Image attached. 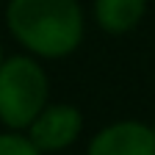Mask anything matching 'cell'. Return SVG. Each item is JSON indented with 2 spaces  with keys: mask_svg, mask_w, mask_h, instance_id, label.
Wrapping results in <instances>:
<instances>
[{
  "mask_svg": "<svg viewBox=\"0 0 155 155\" xmlns=\"http://www.w3.org/2000/svg\"><path fill=\"white\" fill-rule=\"evenodd\" d=\"M89 155H155V127L144 122H114L91 139Z\"/></svg>",
  "mask_w": 155,
  "mask_h": 155,
  "instance_id": "cell-4",
  "label": "cell"
},
{
  "mask_svg": "<svg viewBox=\"0 0 155 155\" xmlns=\"http://www.w3.org/2000/svg\"><path fill=\"white\" fill-rule=\"evenodd\" d=\"M147 0H94V19L105 33H127L141 22Z\"/></svg>",
  "mask_w": 155,
  "mask_h": 155,
  "instance_id": "cell-5",
  "label": "cell"
},
{
  "mask_svg": "<svg viewBox=\"0 0 155 155\" xmlns=\"http://www.w3.org/2000/svg\"><path fill=\"white\" fill-rule=\"evenodd\" d=\"M0 155H42L36 150V144L22 133H0Z\"/></svg>",
  "mask_w": 155,
  "mask_h": 155,
  "instance_id": "cell-6",
  "label": "cell"
},
{
  "mask_svg": "<svg viewBox=\"0 0 155 155\" xmlns=\"http://www.w3.org/2000/svg\"><path fill=\"white\" fill-rule=\"evenodd\" d=\"M0 64H3V50H0Z\"/></svg>",
  "mask_w": 155,
  "mask_h": 155,
  "instance_id": "cell-7",
  "label": "cell"
},
{
  "mask_svg": "<svg viewBox=\"0 0 155 155\" xmlns=\"http://www.w3.org/2000/svg\"><path fill=\"white\" fill-rule=\"evenodd\" d=\"M6 22L19 45L42 58H64L83 42L78 0H8Z\"/></svg>",
  "mask_w": 155,
  "mask_h": 155,
  "instance_id": "cell-1",
  "label": "cell"
},
{
  "mask_svg": "<svg viewBox=\"0 0 155 155\" xmlns=\"http://www.w3.org/2000/svg\"><path fill=\"white\" fill-rule=\"evenodd\" d=\"M83 130V116L75 105H45V111L36 116L28 127V139L36 144L39 152H61Z\"/></svg>",
  "mask_w": 155,
  "mask_h": 155,
  "instance_id": "cell-3",
  "label": "cell"
},
{
  "mask_svg": "<svg viewBox=\"0 0 155 155\" xmlns=\"http://www.w3.org/2000/svg\"><path fill=\"white\" fill-rule=\"evenodd\" d=\"M47 75L31 55H11L0 64V122L8 130H28L47 105Z\"/></svg>",
  "mask_w": 155,
  "mask_h": 155,
  "instance_id": "cell-2",
  "label": "cell"
}]
</instances>
